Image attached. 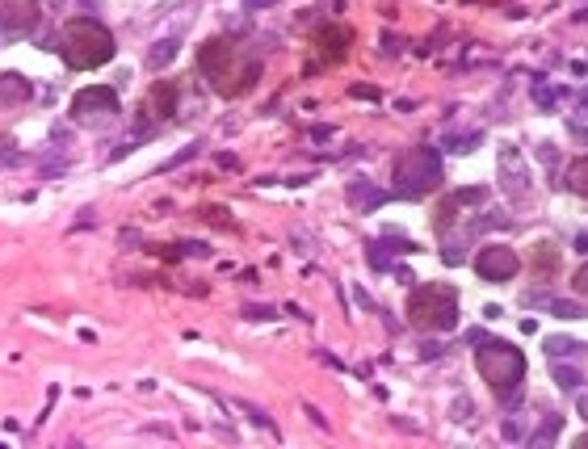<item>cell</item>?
<instances>
[{"instance_id":"cell-21","label":"cell","mask_w":588,"mask_h":449,"mask_svg":"<svg viewBox=\"0 0 588 449\" xmlns=\"http://www.w3.org/2000/svg\"><path fill=\"white\" fill-rule=\"evenodd\" d=\"M17 160V151H13V143H0V164H13Z\"/></svg>"},{"instance_id":"cell-2","label":"cell","mask_w":588,"mask_h":449,"mask_svg":"<svg viewBox=\"0 0 588 449\" xmlns=\"http://www.w3.org/2000/svg\"><path fill=\"white\" fill-rule=\"evenodd\" d=\"M198 67H202V76H206L215 89L223 92V97H240V92L257 80V72H261V63H257V59L240 55L235 46L227 43V38H215V43L202 46Z\"/></svg>"},{"instance_id":"cell-9","label":"cell","mask_w":588,"mask_h":449,"mask_svg":"<svg viewBox=\"0 0 588 449\" xmlns=\"http://www.w3.org/2000/svg\"><path fill=\"white\" fill-rule=\"evenodd\" d=\"M475 269H479L483 281H508V277H517V269H521V256H517L513 248H504V244H488V248H479Z\"/></svg>"},{"instance_id":"cell-12","label":"cell","mask_w":588,"mask_h":449,"mask_svg":"<svg viewBox=\"0 0 588 449\" xmlns=\"http://www.w3.org/2000/svg\"><path fill=\"white\" fill-rule=\"evenodd\" d=\"M177 55H181V43H177V38H164V43H156L151 50H147V63L160 72V67H169Z\"/></svg>"},{"instance_id":"cell-4","label":"cell","mask_w":588,"mask_h":449,"mask_svg":"<svg viewBox=\"0 0 588 449\" xmlns=\"http://www.w3.org/2000/svg\"><path fill=\"white\" fill-rule=\"evenodd\" d=\"M442 185V156L437 147H407L395 156L391 168V189L400 198H424Z\"/></svg>"},{"instance_id":"cell-8","label":"cell","mask_w":588,"mask_h":449,"mask_svg":"<svg viewBox=\"0 0 588 449\" xmlns=\"http://www.w3.org/2000/svg\"><path fill=\"white\" fill-rule=\"evenodd\" d=\"M496 177H500V189H504L513 202L530 198V168H525V156H521L513 143H504L496 151Z\"/></svg>"},{"instance_id":"cell-20","label":"cell","mask_w":588,"mask_h":449,"mask_svg":"<svg viewBox=\"0 0 588 449\" xmlns=\"http://www.w3.org/2000/svg\"><path fill=\"white\" fill-rule=\"evenodd\" d=\"M572 286H576V294H584V298H588V265L576 273V281H572Z\"/></svg>"},{"instance_id":"cell-25","label":"cell","mask_w":588,"mask_h":449,"mask_svg":"<svg viewBox=\"0 0 588 449\" xmlns=\"http://www.w3.org/2000/svg\"><path fill=\"white\" fill-rule=\"evenodd\" d=\"M580 416L588 420V395H580Z\"/></svg>"},{"instance_id":"cell-7","label":"cell","mask_w":588,"mask_h":449,"mask_svg":"<svg viewBox=\"0 0 588 449\" xmlns=\"http://www.w3.org/2000/svg\"><path fill=\"white\" fill-rule=\"evenodd\" d=\"M38 0H0V43H21L38 30Z\"/></svg>"},{"instance_id":"cell-17","label":"cell","mask_w":588,"mask_h":449,"mask_svg":"<svg viewBox=\"0 0 588 449\" xmlns=\"http://www.w3.org/2000/svg\"><path fill=\"white\" fill-rule=\"evenodd\" d=\"M550 311L559 315V319H584V307L572 303V298H550Z\"/></svg>"},{"instance_id":"cell-22","label":"cell","mask_w":588,"mask_h":449,"mask_svg":"<svg viewBox=\"0 0 588 449\" xmlns=\"http://www.w3.org/2000/svg\"><path fill=\"white\" fill-rule=\"evenodd\" d=\"M244 315H248V319H273V311H269V307H248Z\"/></svg>"},{"instance_id":"cell-18","label":"cell","mask_w":588,"mask_h":449,"mask_svg":"<svg viewBox=\"0 0 588 449\" xmlns=\"http://www.w3.org/2000/svg\"><path fill=\"white\" fill-rule=\"evenodd\" d=\"M479 143V131H471V135H450L446 139V151H471Z\"/></svg>"},{"instance_id":"cell-15","label":"cell","mask_w":588,"mask_h":449,"mask_svg":"<svg viewBox=\"0 0 588 449\" xmlns=\"http://www.w3.org/2000/svg\"><path fill=\"white\" fill-rule=\"evenodd\" d=\"M546 353H550V357H580L584 345H576V340H567V336H550V340H546Z\"/></svg>"},{"instance_id":"cell-19","label":"cell","mask_w":588,"mask_h":449,"mask_svg":"<svg viewBox=\"0 0 588 449\" xmlns=\"http://www.w3.org/2000/svg\"><path fill=\"white\" fill-rule=\"evenodd\" d=\"M534 101H538L542 109H555V92L546 89V85H534Z\"/></svg>"},{"instance_id":"cell-13","label":"cell","mask_w":588,"mask_h":449,"mask_svg":"<svg viewBox=\"0 0 588 449\" xmlns=\"http://www.w3.org/2000/svg\"><path fill=\"white\" fill-rule=\"evenodd\" d=\"M550 378L559 382V391H580V382H584V374H580L576 365H563L559 357H555V369H550Z\"/></svg>"},{"instance_id":"cell-10","label":"cell","mask_w":588,"mask_h":449,"mask_svg":"<svg viewBox=\"0 0 588 449\" xmlns=\"http://www.w3.org/2000/svg\"><path fill=\"white\" fill-rule=\"evenodd\" d=\"M387 198H391V193H387V189H378L374 180H365V177L349 180V206H358V215H370V210H378Z\"/></svg>"},{"instance_id":"cell-11","label":"cell","mask_w":588,"mask_h":449,"mask_svg":"<svg viewBox=\"0 0 588 449\" xmlns=\"http://www.w3.org/2000/svg\"><path fill=\"white\" fill-rule=\"evenodd\" d=\"M34 97V85H30V76H21V72H0V105L9 109V105H21V101H30Z\"/></svg>"},{"instance_id":"cell-6","label":"cell","mask_w":588,"mask_h":449,"mask_svg":"<svg viewBox=\"0 0 588 449\" xmlns=\"http://www.w3.org/2000/svg\"><path fill=\"white\" fill-rule=\"evenodd\" d=\"M118 114H122L118 109V92L109 85H92V89L76 92V101H72V122L76 126H105Z\"/></svg>"},{"instance_id":"cell-3","label":"cell","mask_w":588,"mask_h":449,"mask_svg":"<svg viewBox=\"0 0 588 449\" xmlns=\"http://www.w3.org/2000/svg\"><path fill=\"white\" fill-rule=\"evenodd\" d=\"M475 361H479V374L488 378V386H492V395L500 404H508L521 391V382H525V353L513 349L508 340H488L475 353Z\"/></svg>"},{"instance_id":"cell-5","label":"cell","mask_w":588,"mask_h":449,"mask_svg":"<svg viewBox=\"0 0 588 449\" xmlns=\"http://www.w3.org/2000/svg\"><path fill=\"white\" fill-rule=\"evenodd\" d=\"M407 315L420 332H450L458 328V290L454 286H420L407 298Z\"/></svg>"},{"instance_id":"cell-26","label":"cell","mask_w":588,"mask_h":449,"mask_svg":"<svg viewBox=\"0 0 588 449\" xmlns=\"http://www.w3.org/2000/svg\"><path fill=\"white\" fill-rule=\"evenodd\" d=\"M580 449H588V433H584V437H580Z\"/></svg>"},{"instance_id":"cell-24","label":"cell","mask_w":588,"mask_h":449,"mask_svg":"<svg viewBox=\"0 0 588 449\" xmlns=\"http://www.w3.org/2000/svg\"><path fill=\"white\" fill-rule=\"evenodd\" d=\"M580 114H584V118H588V89L580 92Z\"/></svg>"},{"instance_id":"cell-1","label":"cell","mask_w":588,"mask_h":449,"mask_svg":"<svg viewBox=\"0 0 588 449\" xmlns=\"http://www.w3.org/2000/svg\"><path fill=\"white\" fill-rule=\"evenodd\" d=\"M55 50L63 55L68 67L89 72V67H101V63L114 59V34H109L97 17H72V21L59 30Z\"/></svg>"},{"instance_id":"cell-14","label":"cell","mask_w":588,"mask_h":449,"mask_svg":"<svg viewBox=\"0 0 588 449\" xmlns=\"http://www.w3.org/2000/svg\"><path fill=\"white\" fill-rule=\"evenodd\" d=\"M567 189L580 193V198H588V156H580V160L567 168Z\"/></svg>"},{"instance_id":"cell-23","label":"cell","mask_w":588,"mask_h":449,"mask_svg":"<svg viewBox=\"0 0 588 449\" xmlns=\"http://www.w3.org/2000/svg\"><path fill=\"white\" fill-rule=\"evenodd\" d=\"M572 135L580 139V143H588V131H584V126H572Z\"/></svg>"},{"instance_id":"cell-16","label":"cell","mask_w":588,"mask_h":449,"mask_svg":"<svg viewBox=\"0 0 588 449\" xmlns=\"http://www.w3.org/2000/svg\"><path fill=\"white\" fill-rule=\"evenodd\" d=\"M559 428H563V416H546L542 428H538L534 437H525V441H530V445H550V441L559 437Z\"/></svg>"}]
</instances>
